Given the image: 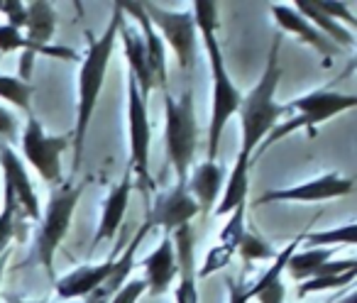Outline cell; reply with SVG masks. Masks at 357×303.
Listing matches in <instances>:
<instances>
[{
  "instance_id": "cell-1",
  "label": "cell",
  "mask_w": 357,
  "mask_h": 303,
  "mask_svg": "<svg viewBox=\"0 0 357 303\" xmlns=\"http://www.w3.org/2000/svg\"><path fill=\"white\" fill-rule=\"evenodd\" d=\"M194 25L201 30L206 42V52H208L211 61V76H213V105H211V125H208V162L215 160L220 147V134H223L228 120L235 113H240L243 105V95L230 81L228 69H225V59L220 45L215 40V30H218V6L215 3H194Z\"/></svg>"
},
{
  "instance_id": "cell-2",
  "label": "cell",
  "mask_w": 357,
  "mask_h": 303,
  "mask_svg": "<svg viewBox=\"0 0 357 303\" xmlns=\"http://www.w3.org/2000/svg\"><path fill=\"white\" fill-rule=\"evenodd\" d=\"M120 20H123V10H120V6L115 3L113 17H110V25H108V30L103 32V37L96 40L91 32H86L89 54L84 56L81 71H79V108H76V127H74V171H79L81 160H84L86 132H89L91 118H93L96 103H98L100 88H103L105 71H108L110 56H113Z\"/></svg>"
},
{
  "instance_id": "cell-3",
  "label": "cell",
  "mask_w": 357,
  "mask_h": 303,
  "mask_svg": "<svg viewBox=\"0 0 357 303\" xmlns=\"http://www.w3.org/2000/svg\"><path fill=\"white\" fill-rule=\"evenodd\" d=\"M279 42H282V35L274 37L272 49H269L267 69H264L259 84L255 86L248 98H243V105H240V118H243V149H240V155L250 157V160H252L255 149H257L259 144L264 142V137L272 132L279 115L287 113V108L274 100L279 79H282Z\"/></svg>"
},
{
  "instance_id": "cell-4",
  "label": "cell",
  "mask_w": 357,
  "mask_h": 303,
  "mask_svg": "<svg viewBox=\"0 0 357 303\" xmlns=\"http://www.w3.org/2000/svg\"><path fill=\"white\" fill-rule=\"evenodd\" d=\"M164 108H167V142L169 162L176 169L178 186H186L189 179V166L196 157V144H199V123L194 113V93L186 91L184 98L174 100L172 93H164Z\"/></svg>"
},
{
  "instance_id": "cell-5",
  "label": "cell",
  "mask_w": 357,
  "mask_h": 303,
  "mask_svg": "<svg viewBox=\"0 0 357 303\" xmlns=\"http://www.w3.org/2000/svg\"><path fill=\"white\" fill-rule=\"evenodd\" d=\"M357 98L355 95H345V93H333V91H313V93L303 95V98L291 100L289 105H284L289 110H298V118H291L289 123L284 125H274L272 132L264 137V142L259 147H269L272 142H277L279 137H287L291 130L296 127H306L308 130V137H316V127L326 120H331L333 115L337 113H345V110L355 108Z\"/></svg>"
},
{
  "instance_id": "cell-6",
  "label": "cell",
  "mask_w": 357,
  "mask_h": 303,
  "mask_svg": "<svg viewBox=\"0 0 357 303\" xmlns=\"http://www.w3.org/2000/svg\"><path fill=\"white\" fill-rule=\"evenodd\" d=\"M86 184L79 186H64V189L54 191L47 205V213L40 223V233H37V259L47 269L52 279H54V254L59 249V242L69 233L71 218L79 199L84 196Z\"/></svg>"
},
{
  "instance_id": "cell-7",
  "label": "cell",
  "mask_w": 357,
  "mask_h": 303,
  "mask_svg": "<svg viewBox=\"0 0 357 303\" xmlns=\"http://www.w3.org/2000/svg\"><path fill=\"white\" fill-rule=\"evenodd\" d=\"M128 118H130V166L139 176V186L147 191L154 189L149 176V142H152V127L147 118V103L142 100L132 76H128Z\"/></svg>"
},
{
  "instance_id": "cell-8",
  "label": "cell",
  "mask_w": 357,
  "mask_h": 303,
  "mask_svg": "<svg viewBox=\"0 0 357 303\" xmlns=\"http://www.w3.org/2000/svg\"><path fill=\"white\" fill-rule=\"evenodd\" d=\"M66 144H69V134H56V137L45 134V127L35 115L27 118V127L22 134V152L47 184L61 179V152L66 149Z\"/></svg>"
},
{
  "instance_id": "cell-9",
  "label": "cell",
  "mask_w": 357,
  "mask_h": 303,
  "mask_svg": "<svg viewBox=\"0 0 357 303\" xmlns=\"http://www.w3.org/2000/svg\"><path fill=\"white\" fill-rule=\"evenodd\" d=\"M149 22L157 32H162L164 40L172 45L178 66L189 71L196 59V25L191 13H172L154 3H142Z\"/></svg>"
},
{
  "instance_id": "cell-10",
  "label": "cell",
  "mask_w": 357,
  "mask_h": 303,
  "mask_svg": "<svg viewBox=\"0 0 357 303\" xmlns=\"http://www.w3.org/2000/svg\"><path fill=\"white\" fill-rule=\"evenodd\" d=\"M0 166H3V174H6V189L15 196L17 208L25 210L27 218L40 220V199H37L35 189H32V181L25 171V164L13 152L10 144H6L3 139H0Z\"/></svg>"
},
{
  "instance_id": "cell-11",
  "label": "cell",
  "mask_w": 357,
  "mask_h": 303,
  "mask_svg": "<svg viewBox=\"0 0 357 303\" xmlns=\"http://www.w3.org/2000/svg\"><path fill=\"white\" fill-rule=\"evenodd\" d=\"M196 215H199V205L191 199L189 189L176 184V189H172L167 196H162V199L152 205L147 220L152 228L159 225V228H164V233L172 235L174 230L191 225V220H194Z\"/></svg>"
},
{
  "instance_id": "cell-12",
  "label": "cell",
  "mask_w": 357,
  "mask_h": 303,
  "mask_svg": "<svg viewBox=\"0 0 357 303\" xmlns=\"http://www.w3.org/2000/svg\"><path fill=\"white\" fill-rule=\"evenodd\" d=\"M355 184L352 179H342L337 174H326L321 179H313L308 184L294 186V189H284V191H269L262 199H257L259 203H272V201H328V199H345L352 194Z\"/></svg>"
},
{
  "instance_id": "cell-13",
  "label": "cell",
  "mask_w": 357,
  "mask_h": 303,
  "mask_svg": "<svg viewBox=\"0 0 357 303\" xmlns=\"http://www.w3.org/2000/svg\"><path fill=\"white\" fill-rule=\"evenodd\" d=\"M174 259H176V303H199V288H196V252H194V230L184 225L172 233Z\"/></svg>"
},
{
  "instance_id": "cell-14",
  "label": "cell",
  "mask_w": 357,
  "mask_h": 303,
  "mask_svg": "<svg viewBox=\"0 0 357 303\" xmlns=\"http://www.w3.org/2000/svg\"><path fill=\"white\" fill-rule=\"evenodd\" d=\"M120 10L132 15V20L139 22L142 27V42H144V52H147V64L152 71V79L159 81L164 88V93H169V81H167V54H164V45L159 32L152 27L147 13H144L142 3H118Z\"/></svg>"
},
{
  "instance_id": "cell-15",
  "label": "cell",
  "mask_w": 357,
  "mask_h": 303,
  "mask_svg": "<svg viewBox=\"0 0 357 303\" xmlns=\"http://www.w3.org/2000/svg\"><path fill=\"white\" fill-rule=\"evenodd\" d=\"M225 169L215 162H204L194 169V174L186 179V189H189L191 199L196 201L201 210V218H208L211 210H213L215 201L220 196V189L225 184Z\"/></svg>"
},
{
  "instance_id": "cell-16",
  "label": "cell",
  "mask_w": 357,
  "mask_h": 303,
  "mask_svg": "<svg viewBox=\"0 0 357 303\" xmlns=\"http://www.w3.org/2000/svg\"><path fill=\"white\" fill-rule=\"evenodd\" d=\"M269 8H272L274 20H277V25L282 27V30L294 32L298 40L306 42V45H311L318 54L326 56V61L331 59V56L340 54V47H335L326 35H321V32H318L308 20H303L294 8H289V6H269Z\"/></svg>"
},
{
  "instance_id": "cell-17",
  "label": "cell",
  "mask_w": 357,
  "mask_h": 303,
  "mask_svg": "<svg viewBox=\"0 0 357 303\" xmlns=\"http://www.w3.org/2000/svg\"><path fill=\"white\" fill-rule=\"evenodd\" d=\"M113 274V259L98 264V267H81L76 272L66 274L64 279H56V296L61 301H74V298H86L91 291L103 286Z\"/></svg>"
},
{
  "instance_id": "cell-18",
  "label": "cell",
  "mask_w": 357,
  "mask_h": 303,
  "mask_svg": "<svg viewBox=\"0 0 357 303\" xmlns=\"http://www.w3.org/2000/svg\"><path fill=\"white\" fill-rule=\"evenodd\" d=\"M144 283L152 296H162L176 277V259H174L172 235H164L162 244L149 257H144Z\"/></svg>"
},
{
  "instance_id": "cell-19",
  "label": "cell",
  "mask_w": 357,
  "mask_h": 303,
  "mask_svg": "<svg viewBox=\"0 0 357 303\" xmlns=\"http://www.w3.org/2000/svg\"><path fill=\"white\" fill-rule=\"evenodd\" d=\"M118 37H123L125 56H128V64H130V76H132L135 84H137V91H139V95H142V100L147 103L149 91H152V86H154V79H152V71H149V64H147V52H144L142 37H139L130 25H125L123 20H120V25H118Z\"/></svg>"
},
{
  "instance_id": "cell-20",
  "label": "cell",
  "mask_w": 357,
  "mask_h": 303,
  "mask_svg": "<svg viewBox=\"0 0 357 303\" xmlns=\"http://www.w3.org/2000/svg\"><path fill=\"white\" fill-rule=\"evenodd\" d=\"M130 191H132V171H128V174L123 176V181L110 191L108 201H105V205H103L100 225H98V230H96L93 247H98L103 240L115 238V233H118L120 223H123V218H125V210H128Z\"/></svg>"
},
{
  "instance_id": "cell-21",
  "label": "cell",
  "mask_w": 357,
  "mask_h": 303,
  "mask_svg": "<svg viewBox=\"0 0 357 303\" xmlns=\"http://www.w3.org/2000/svg\"><path fill=\"white\" fill-rule=\"evenodd\" d=\"M250 157L240 155L238 162H235L233 171L228 176V184H225V194H223V201L218 203L215 208V215H228L233 213L235 208H243L248 205V181H250Z\"/></svg>"
},
{
  "instance_id": "cell-22",
  "label": "cell",
  "mask_w": 357,
  "mask_h": 303,
  "mask_svg": "<svg viewBox=\"0 0 357 303\" xmlns=\"http://www.w3.org/2000/svg\"><path fill=\"white\" fill-rule=\"evenodd\" d=\"M30 52V54H45V56H54V59H69V61H79L74 49H66V47H40V45H32L25 35H20V30L10 25H0V52Z\"/></svg>"
},
{
  "instance_id": "cell-23",
  "label": "cell",
  "mask_w": 357,
  "mask_h": 303,
  "mask_svg": "<svg viewBox=\"0 0 357 303\" xmlns=\"http://www.w3.org/2000/svg\"><path fill=\"white\" fill-rule=\"evenodd\" d=\"M27 8V40L32 45H40L47 47L54 35V25H56V15H54V8L52 3H42V0H35L30 3Z\"/></svg>"
},
{
  "instance_id": "cell-24",
  "label": "cell",
  "mask_w": 357,
  "mask_h": 303,
  "mask_svg": "<svg viewBox=\"0 0 357 303\" xmlns=\"http://www.w3.org/2000/svg\"><path fill=\"white\" fill-rule=\"evenodd\" d=\"M296 8H298V15H301L303 20L313 22L321 35L326 32L335 47H355V37L350 35V30H345V27H340L335 20H331L316 3H311V0H298Z\"/></svg>"
},
{
  "instance_id": "cell-25",
  "label": "cell",
  "mask_w": 357,
  "mask_h": 303,
  "mask_svg": "<svg viewBox=\"0 0 357 303\" xmlns=\"http://www.w3.org/2000/svg\"><path fill=\"white\" fill-rule=\"evenodd\" d=\"M333 257V249H306V252L301 254H291L287 262V272L291 274L296 281H308V279L316 274V269L321 267V264L331 262Z\"/></svg>"
},
{
  "instance_id": "cell-26",
  "label": "cell",
  "mask_w": 357,
  "mask_h": 303,
  "mask_svg": "<svg viewBox=\"0 0 357 303\" xmlns=\"http://www.w3.org/2000/svg\"><path fill=\"white\" fill-rule=\"evenodd\" d=\"M0 98H6L8 103L20 108L27 118L35 115L32 113V86L25 84V81H20L17 76L0 74Z\"/></svg>"
},
{
  "instance_id": "cell-27",
  "label": "cell",
  "mask_w": 357,
  "mask_h": 303,
  "mask_svg": "<svg viewBox=\"0 0 357 303\" xmlns=\"http://www.w3.org/2000/svg\"><path fill=\"white\" fill-rule=\"evenodd\" d=\"M301 242L311 244L313 249L323 247L326 249L328 244H355L357 242V225L350 223L345 228H335V230H326V233H306L301 235Z\"/></svg>"
},
{
  "instance_id": "cell-28",
  "label": "cell",
  "mask_w": 357,
  "mask_h": 303,
  "mask_svg": "<svg viewBox=\"0 0 357 303\" xmlns=\"http://www.w3.org/2000/svg\"><path fill=\"white\" fill-rule=\"evenodd\" d=\"M240 249V257L245 262H262V259H277V252L272 249V244L264 242L259 235H252V233H245L243 240L238 244Z\"/></svg>"
},
{
  "instance_id": "cell-29",
  "label": "cell",
  "mask_w": 357,
  "mask_h": 303,
  "mask_svg": "<svg viewBox=\"0 0 357 303\" xmlns=\"http://www.w3.org/2000/svg\"><path fill=\"white\" fill-rule=\"evenodd\" d=\"M357 277V269L352 272H345V274H337V277H316V279H308L298 286V298H306L308 293L313 291H326V288H342L347 283H352Z\"/></svg>"
},
{
  "instance_id": "cell-30",
  "label": "cell",
  "mask_w": 357,
  "mask_h": 303,
  "mask_svg": "<svg viewBox=\"0 0 357 303\" xmlns=\"http://www.w3.org/2000/svg\"><path fill=\"white\" fill-rule=\"evenodd\" d=\"M17 201L10 191L6 189V208L0 213V254L8 252V244H10L13 235H15V213H17Z\"/></svg>"
},
{
  "instance_id": "cell-31",
  "label": "cell",
  "mask_w": 357,
  "mask_h": 303,
  "mask_svg": "<svg viewBox=\"0 0 357 303\" xmlns=\"http://www.w3.org/2000/svg\"><path fill=\"white\" fill-rule=\"evenodd\" d=\"M245 208H248V205L233 210L230 220L225 223L223 233H220V244H225V247H230V249H238L240 240H243V235H245Z\"/></svg>"
},
{
  "instance_id": "cell-32",
  "label": "cell",
  "mask_w": 357,
  "mask_h": 303,
  "mask_svg": "<svg viewBox=\"0 0 357 303\" xmlns=\"http://www.w3.org/2000/svg\"><path fill=\"white\" fill-rule=\"evenodd\" d=\"M233 254H235V249L225 247V244H215V247L208 252L204 267L199 269V274H196V277L206 279V277H211L213 272H218V269L228 267V262H230V257H233Z\"/></svg>"
},
{
  "instance_id": "cell-33",
  "label": "cell",
  "mask_w": 357,
  "mask_h": 303,
  "mask_svg": "<svg viewBox=\"0 0 357 303\" xmlns=\"http://www.w3.org/2000/svg\"><path fill=\"white\" fill-rule=\"evenodd\" d=\"M144 288H147L144 279H132V281L123 283V288L115 291L108 303H137V298L144 293Z\"/></svg>"
},
{
  "instance_id": "cell-34",
  "label": "cell",
  "mask_w": 357,
  "mask_h": 303,
  "mask_svg": "<svg viewBox=\"0 0 357 303\" xmlns=\"http://www.w3.org/2000/svg\"><path fill=\"white\" fill-rule=\"evenodd\" d=\"M0 13L8 15V25L22 30L27 25V8L25 3H17V0H8V3H0Z\"/></svg>"
},
{
  "instance_id": "cell-35",
  "label": "cell",
  "mask_w": 357,
  "mask_h": 303,
  "mask_svg": "<svg viewBox=\"0 0 357 303\" xmlns=\"http://www.w3.org/2000/svg\"><path fill=\"white\" fill-rule=\"evenodd\" d=\"M316 6L321 8V10L326 13L328 17H331V20H335V22H337V20H342V22H347L350 27H355V25H357V20L352 17V13L347 10L345 3H328V0H318Z\"/></svg>"
},
{
  "instance_id": "cell-36",
  "label": "cell",
  "mask_w": 357,
  "mask_h": 303,
  "mask_svg": "<svg viewBox=\"0 0 357 303\" xmlns=\"http://www.w3.org/2000/svg\"><path fill=\"white\" fill-rule=\"evenodd\" d=\"M17 137V118L10 113V110H6L3 105H0V139L3 142H13V139Z\"/></svg>"
},
{
  "instance_id": "cell-37",
  "label": "cell",
  "mask_w": 357,
  "mask_h": 303,
  "mask_svg": "<svg viewBox=\"0 0 357 303\" xmlns=\"http://www.w3.org/2000/svg\"><path fill=\"white\" fill-rule=\"evenodd\" d=\"M284 283L282 281H274L269 283L264 291H259L255 298H259V303H284Z\"/></svg>"
},
{
  "instance_id": "cell-38",
  "label": "cell",
  "mask_w": 357,
  "mask_h": 303,
  "mask_svg": "<svg viewBox=\"0 0 357 303\" xmlns=\"http://www.w3.org/2000/svg\"><path fill=\"white\" fill-rule=\"evenodd\" d=\"M228 291H230V303H248V298H245V286L235 281V279H228Z\"/></svg>"
},
{
  "instance_id": "cell-39",
  "label": "cell",
  "mask_w": 357,
  "mask_h": 303,
  "mask_svg": "<svg viewBox=\"0 0 357 303\" xmlns=\"http://www.w3.org/2000/svg\"><path fill=\"white\" fill-rule=\"evenodd\" d=\"M110 298H113V296H110V293L105 291L103 286H98L96 291H91L89 296H86V301H84V303H108Z\"/></svg>"
},
{
  "instance_id": "cell-40",
  "label": "cell",
  "mask_w": 357,
  "mask_h": 303,
  "mask_svg": "<svg viewBox=\"0 0 357 303\" xmlns=\"http://www.w3.org/2000/svg\"><path fill=\"white\" fill-rule=\"evenodd\" d=\"M6 262H8V252L0 254V281H3V274H6Z\"/></svg>"
},
{
  "instance_id": "cell-41",
  "label": "cell",
  "mask_w": 357,
  "mask_h": 303,
  "mask_svg": "<svg viewBox=\"0 0 357 303\" xmlns=\"http://www.w3.org/2000/svg\"><path fill=\"white\" fill-rule=\"evenodd\" d=\"M10 303H42V301H17V298H13Z\"/></svg>"
},
{
  "instance_id": "cell-42",
  "label": "cell",
  "mask_w": 357,
  "mask_h": 303,
  "mask_svg": "<svg viewBox=\"0 0 357 303\" xmlns=\"http://www.w3.org/2000/svg\"><path fill=\"white\" fill-rule=\"evenodd\" d=\"M69 303H74V301H69Z\"/></svg>"
}]
</instances>
